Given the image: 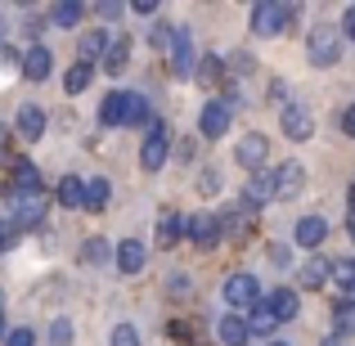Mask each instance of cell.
<instances>
[{
  "label": "cell",
  "mask_w": 355,
  "mask_h": 346,
  "mask_svg": "<svg viewBox=\"0 0 355 346\" xmlns=\"http://www.w3.org/2000/svg\"><path fill=\"white\" fill-rule=\"evenodd\" d=\"M297 18V5H279V0H261L252 9V32L257 36H279L288 23Z\"/></svg>",
  "instance_id": "1"
},
{
  "label": "cell",
  "mask_w": 355,
  "mask_h": 346,
  "mask_svg": "<svg viewBox=\"0 0 355 346\" xmlns=\"http://www.w3.org/2000/svg\"><path fill=\"white\" fill-rule=\"evenodd\" d=\"M306 54H311L315 68H333V63L342 59V32H338V27H315Z\"/></svg>",
  "instance_id": "2"
},
{
  "label": "cell",
  "mask_w": 355,
  "mask_h": 346,
  "mask_svg": "<svg viewBox=\"0 0 355 346\" xmlns=\"http://www.w3.org/2000/svg\"><path fill=\"white\" fill-rule=\"evenodd\" d=\"M225 302L234 306V311H252V306L261 302V288L252 275H230L225 279Z\"/></svg>",
  "instance_id": "3"
},
{
  "label": "cell",
  "mask_w": 355,
  "mask_h": 346,
  "mask_svg": "<svg viewBox=\"0 0 355 346\" xmlns=\"http://www.w3.org/2000/svg\"><path fill=\"white\" fill-rule=\"evenodd\" d=\"M41 211H45L41 193H14V216H9V225L23 234V230H32L36 220H41Z\"/></svg>",
  "instance_id": "4"
},
{
  "label": "cell",
  "mask_w": 355,
  "mask_h": 346,
  "mask_svg": "<svg viewBox=\"0 0 355 346\" xmlns=\"http://www.w3.org/2000/svg\"><path fill=\"white\" fill-rule=\"evenodd\" d=\"M230 99H207V108H202V117H198V130L207 139H216V135H225L230 130Z\"/></svg>",
  "instance_id": "5"
},
{
  "label": "cell",
  "mask_w": 355,
  "mask_h": 346,
  "mask_svg": "<svg viewBox=\"0 0 355 346\" xmlns=\"http://www.w3.org/2000/svg\"><path fill=\"white\" fill-rule=\"evenodd\" d=\"M279 126H284L288 139H311L315 135V117H311V108H306V104H288L284 117H279Z\"/></svg>",
  "instance_id": "6"
},
{
  "label": "cell",
  "mask_w": 355,
  "mask_h": 346,
  "mask_svg": "<svg viewBox=\"0 0 355 346\" xmlns=\"http://www.w3.org/2000/svg\"><path fill=\"white\" fill-rule=\"evenodd\" d=\"M166 162V135H162V121H148V139L139 148V166L144 171H157Z\"/></svg>",
  "instance_id": "7"
},
{
  "label": "cell",
  "mask_w": 355,
  "mask_h": 346,
  "mask_svg": "<svg viewBox=\"0 0 355 346\" xmlns=\"http://www.w3.org/2000/svg\"><path fill=\"white\" fill-rule=\"evenodd\" d=\"M130 121V90H113L99 104V126H126Z\"/></svg>",
  "instance_id": "8"
},
{
  "label": "cell",
  "mask_w": 355,
  "mask_h": 346,
  "mask_svg": "<svg viewBox=\"0 0 355 346\" xmlns=\"http://www.w3.org/2000/svg\"><path fill=\"white\" fill-rule=\"evenodd\" d=\"M234 157H239V166H252V171H257V166L270 157V139L261 135V130H252V135H243V144L234 148Z\"/></svg>",
  "instance_id": "9"
},
{
  "label": "cell",
  "mask_w": 355,
  "mask_h": 346,
  "mask_svg": "<svg viewBox=\"0 0 355 346\" xmlns=\"http://www.w3.org/2000/svg\"><path fill=\"white\" fill-rule=\"evenodd\" d=\"M270 198H279V193H275V171L248 175V184H243V202H248V207H261V202H270Z\"/></svg>",
  "instance_id": "10"
},
{
  "label": "cell",
  "mask_w": 355,
  "mask_h": 346,
  "mask_svg": "<svg viewBox=\"0 0 355 346\" xmlns=\"http://www.w3.org/2000/svg\"><path fill=\"white\" fill-rule=\"evenodd\" d=\"M171 72H175V77H189V72H193V45H189V27H175V36H171Z\"/></svg>",
  "instance_id": "11"
},
{
  "label": "cell",
  "mask_w": 355,
  "mask_h": 346,
  "mask_svg": "<svg viewBox=\"0 0 355 346\" xmlns=\"http://www.w3.org/2000/svg\"><path fill=\"white\" fill-rule=\"evenodd\" d=\"M184 230H189V239L198 243V248H216V243H220V220H216V211H202V216H193Z\"/></svg>",
  "instance_id": "12"
},
{
  "label": "cell",
  "mask_w": 355,
  "mask_h": 346,
  "mask_svg": "<svg viewBox=\"0 0 355 346\" xmlns=\"http://www.w3.org/2000/svg\"><path fill=\"white\" fill-rule=\"evenodd\" d=\"M113 257H117V270H121V275H139L148 252H144V243H139V239H126V243H117V248H113Z\"/></svg>",
  "instance_id": "13"
},
{
  "label": "cell",
  "mask_w": 355,
  "mask_h": 346,
  "mask_svg": "<svg viewBox=\"0 0 355 346\" xmlns=\"http://www.w3.org/2000/svg\"><path fill=\"white\" fill-rule=\"evenodd\" d=\"M302 184H306L302 162H284V166L275 171V193H279V198H293V193H302Z\"/></svg>",
  "instance_id": "14"
},
{
  "label": "cell",
  "mask_w": 355,
  "mask_h": 346,
  "mask_svg": "<svg viewBox=\"0 0 355 346\" xmlns=\"http://www.w3.org/2000/svg\"><path fill=\"white\" fill-rule=\"evenodd\" d=\"M14 130L23 139H41L45 135V113L36 104H23V108H18V117H14Z\"/></svg>",
  "instance_id": "15"
},
{
  "label": "cell",
  "mask_w": 355,
  "mask_h": 346,
  "mask_svg": "<svg viewBox=\"0 0 355 346\" xmlns=\"http://www.w3.org/2000/svg\"><path fill=\"white\" fill-rule=\"evenodd\" d=\"M329 284L338 288L342 297H355V261H351V257L329 261Z\"/></svg>",
  "instance_id": "16"
},
{
  "label": "cell",
  "mask_w": 355,
  "mask_h": 346,
  "mask_svg": "<svg viewBox=\"0 0 355 346\" xmlns=\"http://www.w3.org/2000/svg\"><path fill=\"white\" fill-rule=\"evenodd\" d=\"M50 68H54V54L45 50V45H32V50L23 54V72L32 81H45V77H50Z\"/></svg>",
  "instance_id": "17"
},
{
  "label": "cell",
  "mask_w": 355,
  "mask_h": 346,
  "mask_svg": "<svg viewBox=\"0 0 355 346\" xmlns=\"http://www.w3.org/2000/svg\"><path fill=\"white\" fill-rule=\"evenodd\" d=\"M180 234H184V216H180V211H162V216H157V248H175Z\"/></svg>",
  "instance_id": "18"
},
{
  "label": "cell",
  "mask_w": 355,
  "mask_h": 346,
  "mask_svg": "<svg viewBox=\"0 0 355 346\" xmlns=\"http://www.w3.org/2000/svg\"><path fill=\"white\" fill-rule=\"evenodd\" d=\"M324 234H329V220L324 216H302L297 220V243H302V248H320Z\"/></svg>",
  "instance_id": "19"
},
{
  "label": "cell",
  "mask_w": 355,
  "mask_h": 346,
  "mask_svg": "<svg viewBox=\"0 0 355 346\" xmlns=\"http://www.w3.org/2000/svg\"><path fill=\"white\" fill-rule=\"evenodd\" d=\"M216 220H220V234H243L252 225V207L239 202V207H230V211H216Z\"/></svg>",
  "instance_id": "20"
},
{
  "label": "cell",
  "mask_w": 355,
  "mask_h": 346,
  "mask_svg": "<svg viewBox=\"0 0 355 346\" xmlns=\"http://www.w3.org/2000/svg\"><path fill=\"white\" fill-rule=\"evenodd\" d=\"M126 63H130V41L117 36V41L108 45V54L99 59V68H104V72H126Z\"/></svg>",
  "instance_id": "21"
},
{
  "label": "cell",
  "mask_w": 355,
  "mask_h": 346,
  "mask_svg": "<svg viewBox=\"0 0 355 346\" xmlns=\"http://www.w3.org/2000/svg\"><path fill=\"white\" fill-rule=\"evenodd\" d=\"M108 45H113V36H108V32H86V36H81V63L104 59Z\"/></svg>",
  "instance_id": "22"
},
{
  "label": "cell",
  "mask_w": 355,
  "mask_h": 346,
  "mask_svg": "<svg viewBox=\"0 0 355 346\" xmlns=\"http://www.w3.org/2000/svg\"><path fill=\"white\" fill-rule=\"evenodd\" d=\"M266 306L275 311V320H297V293L293 288H275Z\"/></svg>",
  "instance_id": "23"
},
{
  "label": "cell",
  "mask_w": 355,
  "mask_h": 346,
  "mask_svg": "<svg viewBox=\"0 0 355 346\" xmlns=\"http://www.w3.org/2000/svg\"><path fill=\"white\" fill-rule=\"evenodd\" d=\"M248 338L252 333H248V320H243V315H225V320H220V342L225 346H243Z\"/></svg>",
  "instance_id": "24"
},
{
  "label": "cell",
  "mask_w": 355,
  "mask_h": 346,
  "mask_svg": "<svg viewBox=\"0 0 355 346\" xmlns=\"http://www.w3.org/2000/svg\"><path fill=\"white\" fill-rule=\"evenodd\" d=\"M14 193H41V171H36L32 162L14 166Z\"/></svg>",
  "instance_id": "25"
},
{
  "label": "cell",
  "mask_w": 355,
  "mask_h": 346,
  "mask_svg": "<svg viewBox=\"0 0 355 346\" xmlns=\"http://www.w3.org/2000/svg\"><path fill=\"white\" fill-rule=\"evenodd\" d=\"M90 77H95V63H72L68 77H63V90H68V95H81V90L90 86Z\"/></svg>",
  "instance_id": "26"
},
{
  "label": "cell",
  "mask_w": 355,
  "mask_h": 346,
  "mask_svg": "<svg viewBox=\"0 0 355 346\" xmlns=\"http://www.w3.org/2000/svg\"><path fill=\"white\" fill-rule=\"evenodd\" d=\"M59 202L63 207H81V202H86V184H81L77 175H63L59 180Z\"/></svg>",
  "instance_id": "27"
},
{
  "label": "cell",
  "mask_w": 355,
  "mask_h": 346,
  "mask_svg": "<svg viewBox=\"0 0 355 346\" xmlns=\"http://www.w3.org/2000/svg\"><path fill=\"white\" fill-rule=\"evenodd\" d=\"M81 14H86V5H77V0H59V5L50 9V18H54L59 27H77Z\"/></svg>",
  "instance_id": "28"
},
{
  "label": "cell",
  "mask_w": 355,
  "mask_h": 346,
  "mask_svg": "<svg viewBox=\"0 0 355 346\" xmlns=\"http://www.w3.org/2000/svg\"><path fill=\"white\" fill-rule=\"evenodd\" d=\"M275 324H279V320H275V311H270L266 302H257V306L248 311V333H270Z\"/></svg>",
  "instance_id": "29"
},
{
  "label": "cell",
  "mask_w": 355,
  "mask_h": 346,
  "mask_svg": "<svg viewBox=\"0 0 355 346\" xmlns=\"http://www.w3.org/2000/svg\"><path fill=\"white\" fill-rule=\"evenodd\" d=\"M108 257H113V243H104V239H86L81 243V261H86V266H104Z\"/></svg>",
  "instance_id": "30"
},
{
  "label": "cell",
  "mask_w": 355,
  "mask_h": 346,
  "mask_svg": "<svg viewBox=\"0 0 355 346\" xmlns=\"http://www.w3.org/2000/svg\"><path fill=\"white\" fill-rule=\"evenodd\" d=\"M324 284H329V261H320V257L306 261L302 266V288H324Z\"/></svg>",
  "instance_id": "31"
},
{
  "label": "cell",
  "mask_w": 355,
  "mask_h": 346,
  "mask_svg": "<svg viewBox=\"0 0 355 346\" xmlns=\"http://www.w3.org/2000/svg\"><path fill=\"white\" fill-rule=\"evenodd\" d=\"M333 333H355V302H338L333 306Z\"/></svg>",
  "instance_id": "32"
},
{
  "label": "cell",
  "mask_w": 355,
  "mask_h": 346,
  "mask_svg": "<svg viewBox=\"0 0 355 346\" xmlns=\"http://www.w3.org/2000/svg\"><path fill=\"white\" fill-rule=\"evenodd\" d=\"M108 193H113V189H108V180H90V184H86V202H81V207L99 211V207L108 202Z\"/></svg>",
  "instance_id": "33"
},
{
  "label": "cell",
  "mask_w": 355,
  "mask_h": 346,
  "mask_svg": "<svg viewBox=\"0 0 355 346\" xmlns=\"http://www.w3.org/2000/svg\"><path fill=\"white\" fill-rule=\"evenodd\" d=\"M220 77H225V68H220V59H216V54H207V59L198 63V81H202V86H211V81H220Z\"/></svg>",
  "instance_id": "34"
},
{
  "label": "cell",
  "mask_w": 355,
  "mask_h": 346,
  "mask_svg": "<svg viewBox=\"0 0 355 346\" xmlns=\"http://www.w3.org/2000/svg\"><path fill=\"white\" fill-rule=\"evenodd\" d=\"M113 346H139V333L130 329V324H117V329H113Z\"/></svg>",
  "instance_id": "35"
},
{
  "label": "cell",
  "mask_w": 355,
  "mask_h": 346,
  "mask_svg": "<svg viewBox=\"0 0 355 346\" xmlns=\"http://www.w3.org/2000/svg\"><path fill=\"white\" fill-rule=\"evenodd\" d=\"M50 342H54V346H68V342H72V324H68V320H54Z\"/></svg>",
  "instance_id": "36"
},
{
  "label": "cell",
  "mask_w": 355,
  "mask_h": 346,
  "mask_svg": "<svg viewBox=\"0 0 355 346\" xmlns=\"http://www.w3.org/2000/svg\"><path fill=\"white\" fill-rule=\"evenodd\" d=\"M171 36H175V27H171V23H157V27H153V36H148V41H153L157 50H162V45H171Z\"/></svg>",
  "instance_id": "37"
},
{
  "label": "cell",
  "mask_w": 355,
  "mask_h": 346,
  "mask_svg": "<svg viewBox=\"0 0 355 346\" xmlns=\"http://www.w3.org/2000/svg\"><path fill=\"white\" fill-rule=\"evenodd\" d=\"M5 346H36V338H32V329H9Z\"/></svg>",
  "instance_id": "38"
},
{
  "label": "cell",
  "mask_w": 355,
  "mask_h": 346,
  "mask_svg": "<svg viewBox=\"0 0 355 346\" xmlns=\"http://www.w3.org/2000/svg\"><path fill=\"white\" fill-rule=\"evenodd\" d=\"M135 121H148V104L139 95H130V126H135Z\"/></svg>",
  "instance_id": "39"
},
{
  "label": "cell",
  "mask_w": 355,
  "mask_h": 346,
  "mask_svg": "<svg viewBox=\"0 0 355 346\" xmlns=\"http://www.w3.org/2000/svg\"><path fill=\"white\" fill-rule=\"evenodd\" d=\"M216 189H220V175L216 171H202L198 175V193H216Z\"/></svg>",
  "instance_id": "40"
},
{
  "label": "cell",
  "mask_w": 355,
  "mask_h": 346,
  "mask_svg": "<svg viewBox=\"0 0 355 346\" xmlns=\"http://www.w3.org/2000/svg\"><path fill=\"white\" fill-rule=\"evenodd\" d=\"M270 261H275V266H279V270H284V266H288V261H293V252H288V248H279V243H275V248H270Z\"/></svg>",
  "instance_id": "41"
},
{
  "label": "cell",
  "mask_w": 355,
  "mask_h": 346,
  "mask_svg": "<svg viewBox=\"0 0 355 346\" xmlns=\"http://www.w3.org/2000/svg\"><path fill=\"white\" fill-rule=\"evenodd\" d=\"M121 9H126V5H121V0H104V5H99V14H104V18H117Z\"/></svg>",
  "instance_id": "42"
},
{
  "label": "cell",
  "mask_w": 355,
  "mask_h": 346,
  "mask_svg": "<svg viewBox=\"0 0 355 346\" xmlns=\"http://www.w3.org/2000/svg\"><path fill=\"white\" fill-rule=\"evenodd\" d=\"M342 130H347V135L355 139V104L347 108V113H342Z\"/></svg>",
  "instance_id": "43"
},
{
  "label": "cell",
  "mask_w": 355,
  "mask_h": 346,
  "mask_svg": "<svg viewBox=\"0 0 355 346\" xmlns=\"http://www.w3.org/2000/svg\"><path fill=\"white\" fill-rule=\"evenodd\" d=\"M234 72L248 77V72H252V54H234Z\"/></svg>",
  "instance_id": "44"
},
{
  "label": "cell",
  "mask_w": 355,
  "mask_h": 346,
  "mask_svg": "<svg viewBox=\"0 0 355 346\" xmlns=\"http://www.w3.org/2000/svg\"><path fill=\"white\" fill-rule=\"evenodd\" d=\"M342 32H347V36H351V41H355V5L347 9V18H342Z\"/></svg>",
  "instance_id": "45"
},
{
  "label": "cell",
  "mask_w": 355,
  "mask_h": 346,
  "mask_svg": "<svg viewBox=\"0 0 355 346\" xmlns=\"http://www.w3.org/2000/svg\"><path fill=\"white\" fill-rule=\"evenodd\" d=\"M135 14H144V18H148V14H157V0H139Z\"/></svg>",
  "instance_id": "46"
},
{
  "label": "cell",
  "mask_w": 355,
  "mask_h": 346,
  "mask_svg": "<svg viewBox=\"0 0 355 346\" xmlns=\"http://www.w3.org/2000/svg\"><path fill=\"white\" fill-rule=\"evenodd\" d=\"M347 207H351V216H355V184L347 189Z\"/></svg>",
  "instance_id": "47"
},
{
  "label": "cell",
  "mask_w": 355,
  "mask_h": 346,
  "mask_svg": "<svg viewBox=\"0 0 355 346\" xmlns=\"http://www.w3.org/2000/svg\"><path fill=\"white\" fill-rule=\"evenodd\" d=\"M5 148H9V130L0 126V153H5Z\"/></svg>",
  "instance_id": "48"
},
{
  "label": "cell",
  "mask_w": 355,
  "mask_h": 346,
  "mask_svg": "<svg viewBox=\"0 0 355 346\" xmlns=\"http://www.w3.org/2000/svg\"><path fill=\"white\" fill-rule=\"evenodd\" d=\"M9 338V324H5V315H0V342H5Z\"/></svg>",
  "instance_id": "49"
},
{
  "label": "cell",
  "mask_w": 355,
  "mask_h": 346,
  "mask_svg": "<svg viewBox=\"0 0 355 346\" xmlns=\"http://www.w3.org/2000/svg\"><path fill=\"white\" fill-rule=\"evenodd\" d=\"M5 243H9V239H5V230H0V252H5Z\"/></svg>",
  "instance_id": "50"
},
{
  "label": "cell",
  "mask_w": 355,
  "mask_h": 346,
  "mask_svg": "<svg viewBox=\"0 0 355 346\" xmlns=\"http://www.w3.org/2000/svg\"><path fill=\"white\" fill-rule=\"evenodd\" d=\"M347 225H351V234H355V216H351V220H347Z\"/></svg>",
  "instance_id": "51"
},
{
  "label": "cell",
  "mask_w": 355,
  "mask_h": 346,
  "mask_svg": "<svg viewBox=\"0 0 355 346\" xmlns=\"http://www.w3.org/2000/svg\"><path fill=\"white\" fill-rule=\"evenodd\" d=\"M270 346H288V342H270Z\"/></svg>",
  "instance_id": "52"
},
{
  "label": "cell",
  "mask_w": 355,
  "mask_h": 346,
  "mask_svg": "<svg viewBox=\"0 0 355 346\" xmlns=\"http://www.w3.org/2000/svg\"><path fill=\"white\" fill-rule=\"evenodd\" d=\"M0 36H5V27H0Z\"/></svg>",
  "instance_id": "53"
},
{
  "label": "cell",
  "mask_w": 355,
  "mask_h": 346,
  "mask_svg": "<svg viewBox=\"0 0 355 346\" xmlns=\"http://www.w3.org/2000/svg\"><path fill=\"white\" fill-rule=\"evenodd\" d=\"M0 302H5V293H0Z\"/></svg>",
  "instance_id": "54"
},
{
  "label": "cell",
  "mask_w": 355,
  "mask_h": 346,
  "mask_svg": "<svg viewBox=\"0 0 355 346\" xmlns=\"http://www.w3.org/2000/svg\"><path fill=\"white\" fill-rule=\"evenodd\" d=\"M329 346H338V342H329Z\"/></svg>",
  "instance_id": "55"
}]
</instances>
